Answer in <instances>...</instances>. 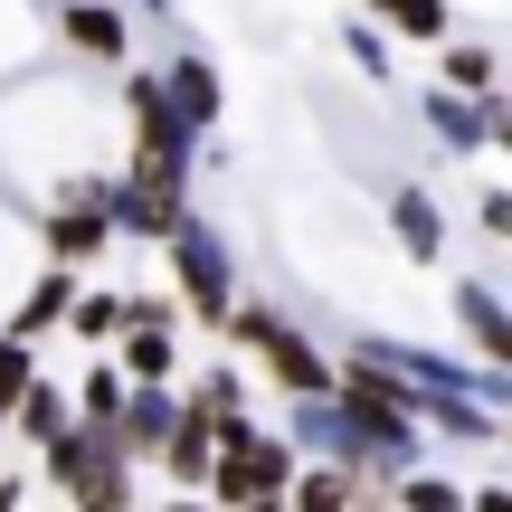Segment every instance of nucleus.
Here are the masks:
<instances>
[{"label":"nucleus","mask_w":512,"mask_h":512,"mask_svg":"<svg viewBox=\"0 0 512 512\" xmlns=\"http://www.w3.org/2000/svg\"><path fill=\"white\" fill-rule=\"evenodd\" d=\"M456 313H465V332L484 342V361H512V332L494 313V285H456Z\"/></svg>","instance_id":"6"},{"label":"nucleus","mask_w":512,"mask_h":512,"mask_svg":"<svg viewBox=\"0 0 512 512\" xmlns=\"http://www.w3.org/2000/svg\"><path fill=\"white\" fill-rule=\"evenodd\" d=\"M399 503H408V512H465V494H456V484H437V475H418Z\"/></svg>","instance_id":"16"},{"label":"nucleus","mask_w":512,"mask_h":512,"mask_svg":"<svg viewBox=\"0 0 512 512\" xmlns=\"http://www.w3.org/2000/svg\"><path fill=\"white\" fill-rule=\"evenodd\" d=\"M124 332H133V342H124L114 370H133V380H171V342H162L171 323H124Z\"/></svg>","instance_id":"9"},{"label":"nucleus","mask_w":512,"mask_h":512,"mask_svg":"<svg viewBox=\"0 0 512 512\" xmlns=\"http://www.w3.org/2000/svg\"><path fill=\"white\" fill-rule=\"evenodd\" d=\"M465 512H512V494H503V484H484V494L465 503Z\"/></svg>","instance_id":"19"},{"label":"nucleus","mask_w":512,"mask_h":512,"mask_svg":"<svg viewBox=\"0 0 512 512\" xmlns=\"http://www.w3.org/2000/svg\"><path fill=\"white\" fill-rule=\"evenodd\" d=\"M171 512H200V503H171Z\"/></svg>","instance_id":"20"},{"label":"nucleus","mask_w":512,"mask_h":512,"mask_svg":"<svg viewBox=\"0 0 512 512\" xmlns=\"http://www.w3.org/2000/svg\"><path fill=\"white\" fill-rule=\"evenodd\" d=\"M67 38H76L86 57H124V48H133V38H124V19H114V10H95V0H76V10H67Z\"/></svg>","instance_id":"7"},{"label":"nucleus","mask_w":512,"mask_h":512,"mask_svg":"<svg viewBox=\"0 0 512 512\" xmlns=\"http://www.w3.org/2000/svg\"><path fill=\"white\" fill-rule=\"evenodd\" d=\"M238 342L256 351V361H266V380L304 389V399H323V389H332V370L313 361V342H304V332H294L275 304H247V313H238Z\"/></svg>","instance_id":"1"},{"label":"nucleus","mask_w":512,"mask_h":512,"mask_svg":"<svg viewBox=\"0 0 512 512\" xmlns=\"http://www.w3.org/2000/svg\"><path fill=\"white\" fill-rule=\"evenodd\" d=\"M19 380H29V342H0V418H10Z\"/></svg>","instance_id":"17"},{"label":"nucleus","mask_w":512,"mask_h":512,"mask_svg":"<svg viewBox=\"0 0 512 512\" xmlns=\"http://www.w3.org/2000/svg\"><path fill=\"white\" fill-rule=\"evenodd\" d=\"M105 238H114L105 209H57V219H48V247H57V256H95Z\"/></svg>","instance_id":"8"},{"label":"nucleus","mask_w":512,"mask_h":512,"mask_svg":"<svg viewBox=\"0 0 512 512\" xmlns=\"http://www.w3.org/2000/svg\"><path fill=\"white\" fill-rule=\"evenodd\" d=\"M171 256H181V294H190V313H209V323H219L228 313V247L209 238V228H171Z\"/></svg>","instance_id":"2"},{"label":"nucleus","mask_w":512,"mask_h":512,"mask_svg":"<svg viewBox=\"0 0 512 512\" xmlns=\"http://www.w3.org/2000/svg\"><path fill=\"white\" fill-rule=\"evenodd\" d=\"M10 418H19V437H29V446H48L57 427H76V408H67V389H48V380L29 370V380H19V399H10Z\"/></svg>","instance_id":"3"},{"label":"nucleus","mask_w":512,"mask_h":512,"mask_svg":"<svg viewBox=\"0 0 512 512\" xmlns=\"http://www.w3.org/2000/svg\"><path fill=\"white\" fill-rule=\"evenodd\" d=\"M67 304H76V285H67V275H38V294H29V304H19L10 342H29V332H48V323H57V313H67Z\"/></svg>","instance_id":"10"},{"label":"nucleus","mask_w":512,"mask_h":512,"mask_svg":"<svg viewBox=\"0 0 512 512\" xmlns=\"http://www.w3.org/2000/svg\"><path fill=\"white\" fill-rule=\"evenodd\" d=\"M76 408H86V418H95V427H105V418H114V408H124V370H95V380H86V389H76Z\"/></svg>","instance_id":"14"},{"label":"nucleus","mask_w":512,"mask_h":512,"mask_svg":"<svg viewBox=\"0 0 512 512\" xmlns=\"http://www.w3.org/2000/svg\"><path fill=\"white\" fill-rule=\"evenodd\" d=\"M380 19H399L408 38H446V0H370Z\"/></svg>","instance_id":"12"},{"label":"nucleus","mask_w":512,"mask_h":512,"mask_svg":"<svg viewBox=\"0 0 512 512\" xmlns=\"http://www.w3.org/2000/svg\"><path fill=\"white\" fill-rule=\"evenodd\" d=\"M171 95H181V124L190 133L219 124V76H209V57H181V67H171Z\"/></svg>","instance_id":"4"},{"label":"nucleus","mask_w":512,"mask_h":512,"mask_svg":"<svg viewBox=\"0 0 512 512\" xmlns=\"http://www.w3.org/2000/svg\"><path fill=\"white\" fill-rule=\"evenodd\" d=\"M351 503H361V475H351V465H332V475L304 484V503H294V512H351Z\"/></svg>","instance_id":"11"},{"label":"nucleus","mask_w":512,"mask_h":512,"mask_svg":"<svg viewBox=\"0 0 512 512\" xmlns=\"http://www.w3.org/2000/svg\"><path fill=\"white\" fill-rule=\"evenodd\" d=\"M67 313H76V332H86V342H105V332L124 323V304H114V294H76Z\"/></svg>","instance_id":"15"},{"label":"nucleus","mask_w":512,"mask_h":512,"mask_svg":"<svg viewBox=\"0 0 512 512\" xmlns=\"http://www.w3.org/2000/svg\"><path fill=\"white\" fill-rule=\"evenodd\" d=\"M399 238H408V256H418V266H437L446 219H437V200H427V190H399Z\"/></svg>","instance_id":"5"},{"label":"nucleus","mask_w":512,"mask_h":512,"mask_svg":"<svg viewBox=\"0 0 512 512\" xmlns=\"http://www.w3.org/2000/svg\"><path fill=\"white\" fill-rule=\"evenodd\" d=\"M446 86H465V95H494V48H446Z\"/></svg>","instance_id":"13"},{"label":"nucleus","mask_w":512,"mask_h":512,"mask_svg":"<svg viewBox=\"0 0 512 512\" xmlns=\"http://www.w3.org/2000/svg\"><path fill=\"white\" fill-rule=\"evenodd\" d=\"M351 57H361L370 76H389V48H380V29H361V19H351Z\"/></svg>","instance_id":"18"}]
</instances>
